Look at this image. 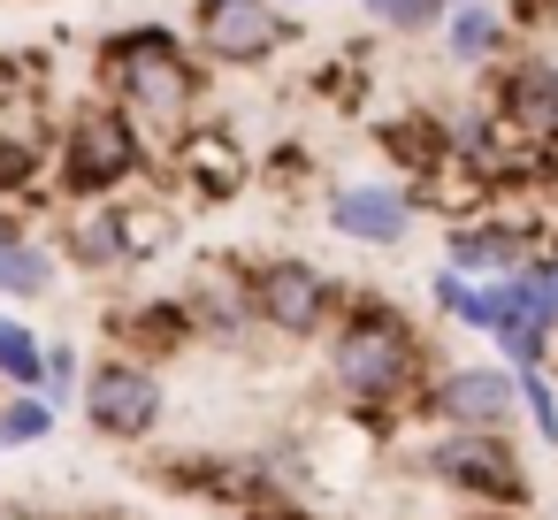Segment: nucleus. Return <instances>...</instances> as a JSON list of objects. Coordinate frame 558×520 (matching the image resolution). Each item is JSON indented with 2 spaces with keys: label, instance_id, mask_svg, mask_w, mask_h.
I'll return each instance as SVG.
<instances>
[{
  "label": "nucleus",
  "instance_id": "nucleus-29",
  "mask_svg": "<svg viewBox=\"0 0 558 520\" xmlns=\"http://www.w3.org/2000/svg\"><path fill=\"white\" fill-rule=\"evenodd\" d=\"M238 512H245V520H322V512L306 505V489H283V482H268V489L245 497Z\"/></svg>",
  "mask_w": 558,
  "mask_h": 520
},
{
  "label": "nucleus",
  "instance_id": "nucleus-13",
  "mask_svg": "<svg viewBox=\"0 0 558 520\" xmlns=\"http://www.w3.org/2000/svg\"><path fill=\"white\" fill-rule=\"evenodd\" d=\"M184 306H192V329H199L207 344H245V337H260L253 299H245V261H207V268L184 283Z\"/></svg>",
  "mask_w": 558,
  "mask_h": 520
},
{
  "label": "nucleus",
  "instance_id": "nucleus-20",
  "mask_svg": "<svg viewBox=\"0 0 558 520\" xmlns=\"http://www.w3.org/2000/svg\"><path fill=\"white\" fill-rule=\"evenodd\" d=\"M39 177H47V138L24 123V116H0V199L39 207Z\"/></svg>",
  "mask_w": 558,
  "mask_h": 520
},
{
  "label": "nucleus",
  "instance_id": "nucleus-12",
  "mask_svg": "<svg viewBox=\"0 0 558 520\" xmlns=\"http://www.w3.org/2000/svg\"><path fill=\"white\" fill-rule=\"evenodd\" d=\"M108 344L123 352V360H146V367H161V360H177L184 344H199V329H192V306H184V291H169V299H131V306H108Z\"/></svg>",
  "mask_w": 558,
  "mask_h": 520
},
{
  "label": "nucleus",
  "instance_id": "nucleus-8",
  "mask_svg": "<svg viewBox=\"0 0 558 520\" xmlns=\"http://www.w3.org/2000/svg\"><path fill=\"white\" fill-rule=\"evenodd\" d=\"M428 192L421 184H398V177H352L322 199V222L344 238V245H367V253H398L421 222Z\"/></svg>",
  "mask_w": 558,
  "mask_h": 520
},
{
  "label": "nucleus",
  "instance_id": "nucleus-27",
  "mask_svg": "<svg viewBox=\"0 0 558 520\" xmlns=\"http://www.w3.org/2000/svg\"><path fill=\"white\" fill-rule=\"evenodd\" d=\"M39 85H47V62L39 55H0V116H32Z\"/></svg>",
  "mask_w": 558,
  "mask_h": 520
},
{
  "label": "nucleus",
  "instance_id": "nucleus-24",
  "mask_svg": "<svg viewBox=\"0 0 558 520\" xmlns=\"http://www.w3.org/2000/svg\"><path fill=\"white\" fill-rule=\"evenodd\" d=\"M360 16L375 24V32H390V39H428V32H444V0H360Z\"/></svg>",
  "mask_w": 558,
  "mask_h": 520
},
{
  "label": "nucleus",
  "instance_id": "nucleus-1",
  "mask_svg": "<svg viewBox=\"0 0 558 520\" xmlns=\"http://www.w3.org/2000/svg\"><path fill=\"white\" fill-rule=\"evenodd\" d=\"M322 375H329V390H337L344 413L390 421V413H405V406L428 390L436 360H428V337L405 322L398 299H383V291H344V314L329 322V360H322Z\"/></svg>",
  "mask_w": 558,
  "mask_h": 520
},
{
  "label": "nucleus",
  "instance_id": "nucleus-14",
  "mask_svg": "<svg viewBox=\"0 0 558 520\" xmlns=\"http://www.w3.org/2000/svg\"><path fill=\"white\" fill-rule=\"evenodd\" d=\"M527 230H512V222H444V261L436 268H451V276H466V283H497V276H520L527 268Z\"/></svg>",
  "mask_w": 558,
  "mask_h": 520
},
{
  "label": "nucleus",
  "instance_id": "nucleus-18",
  "mask_svg": "<svg viewBox=\"0 0 558 520\" xmlns=\"http://www.w3.org/2000/svg\"><path fill=\"white\" fill-rule=\"evenodd\" d=\"M436 123H444V154H451V169H482V177L505 169V146H512V138H505V123L489 116V100H459V108H444Z\"/></svg>",
  "mask_w": 558,
  "mask_h": 520
},
{
  "label": "nucleus",
  "instance_id": "nucleus-16",
  "mask_svg": "<svg viewBox=\"0 0 558 520\" xmlns=\"http://www.w3.org/2000/svg\"><path fill=\"white\" fill-rule=\"evenodd\" d=\"M436 39H444V62H451V70H489V62L512 47V24H505L497 0H466V9L444 16Z\"/></svg>",
  "mask_w": 558,
  "mask_h": 520
},
{
  "label": "nucleus",
  "instance_id": "nucleus-7",
  "mask_svg": "<svg viewBox=\"0 0 558 520\" xmlns=\"http://www.w3.org/2000/svg\"><path fill=\"white\" fill-rule=\"evenodd\" d=\"M100 85H108V100H116L138 131H169V138L199 123V93H207V77H199L192 55H169V62H123V70H100Z\"/></svg>",
  "mask_w": 558,
  "mask_h": 520
},
{
  "label": "nucleus",
  "instance_id": "nucleus-15",
  "mask_svg": "<svg viewBox=\"0 0 558 520\" xmlns=\"http://www.w3.org/2000/svg\"><path fill=\"white\" fill-rule=\"evenodd\" d=\"M62 261L77 268V276H116V268H131V230H123V199H108V207H85L70 230H62Z\"/></svg>",
  "mask_w": 558,
  "mask_h": 520
},
{
  "label": "nucleus",
  "instance_id": "nucleus-11",
  "mask_svg": "<svg viewBox=\"0 0 558 520\" xmlns=\"http://www.w3.org/2000/svg\"><path fill=\"white\" fill-rule=\"evenodd\" d=\"M169 177H177L192 199L222 207V199H238V192L253 184V161H245V146H238L230 123H192V131L169 138Z\"/></svg>",
  "mask_w": 558,
  "mask_h": 520
},
{
  "label": "nucleus",
  "instance_id": "nucleus-25",
  "mask_svg": "<svg viewBox=\"0 0 558 520\" xmlns=\"http://www.w3.org/2000/svg\"><path fill=\"white\" fill-rule=\"evenodd\" d=\"M39 367H47V344L16 314H0V383H9V390H39Z\"/></svg>",
  "mask_w": 558,
  "mask_h": 520
},
{
  "label": "nucleus",
  "instance_id": "nucleus-30",
  "mask_svg": "<svg viewBox=\"0 0 558 520\" xmlns=\"http://www.w3.org/2000/svg\"><path fill=\"white\" fill-rule=\"evenodd\" d=\"M535 261H543V283H550V306H558V245H550V253H535Z\"/></svg>",
  "mask_w": 558,
  "mask_h": 520
},
{
  "label": "nucleus",
  "instance_id": "nucleus-23",
  "mask_svg": "<svg viewBox=\"0 0 558 520\" xmlns=\"http://www.w3.org/2000/svg\"><path fill=\"white\" fill-rule=\"evenodd\" d=\"M54 421H62V413H54L39 390H9V398H0V451H32V444H47Z\"/></svg>",
  "mask_w": 558,
  "mask_h": 520
},
{
  "label": "nucleus",
  "instance_id": "nucleus-9",
  "mask_svg": "<svg viewBox=\"0 0 558 520\" xmlns=\"http://www.w3.org/2000/svg\"><path fill=\"white\" fill-rule=\"evenodd\" d=\"M428 428H520V383L497 360H451L413 398Z\"/></svg>",
  "mask_w": 558,
  "mask_h": 520
},
{
  "label": "nucleus",
  "instance_id": "nucleus-17",
  "mask_svg": "<svg viewBox=\"0 0 558 520\" xmlns=\"http://www.w3.org/2000/svg\"><path fill=\"white\" fill-rule=\"evenodd\" d=\"M375 146L398 161V184H428V177L451 169L444 123H436V116H383V123H375Z\"/></svg>",
  "mask_w": 558,
  "mask_h": 520
},
{
  "label": "nucleus",
  "instance_id": "nucleus-28",
  "mask_svg": "<svg viewBox=\"0 0 558 520\" xmlns=\"http://www.w3.org/2000/svg\"><path fill=\"white\" fill-rule=\"evenodd\" d=\"M39 398H47L54 413H62L70 398H77V344H62V337L47 344V367H39Z\"/></svg>",
  "mask_w": 558,
  "mask_h": 520
},
{
  "label": "nucleus",
  "instance_id": "nucleus-3",
  "mask_svg": "<svg viewBox=\"0 0 558 520\" xmlns=\"http://www.w3.org/2000/svg\"><path fill=\"white\" fill-rule=\"evenodd\" d=\"M421 474L466 505H489V512H527L535 505V474H527V451L512 428H428L421 444Z\"/></svg>",
  "mask_w": 558,
  "mask_h": 520
},
{
  "label": "nucleus",
  "instance_id": "nucleus-32",
  "mask_svg": "<svg viewBox=\"0 0 558 520\" xmlns=\"http://www.w3.org/2000/svg\"><path fill=\"white\" fill-rule=\"evenodd\" d=\"M444 9H466V0H444Z\"/></svg>",
  "mask_w": 558,
  "mask_h": 520
},
{
  "label": "nucleus",
  "instance_id": "nucleus-21",
  "mask_svg": "<svg viewBox=\"0 0 558 520\" xmlns=\"http://www.w3.org/2000/svg\"><path fill=\"white\" fill-rule=\"evenodd\" d=\"M428 306H436V322H451V329H466V337H489V329H497L489 291H482V283H466V276H451V268H436V276H428Z\"/></svg>",
  "mask_w": 558,
  "mask_h": 520
},
{
  "label": "nucleus",
  "instance_id": "nucleus-22",
  "mask_svg": "<svg viewBox=\"0 0 558 520\" xmlns=\"http://www.w3.org/2000/svg\"><path fill=\"white\" fill-rule=\"evenodd\" d=\"M169 55H192L184 32H169V24H123V32L100 39V70H123V62H169Z\"/></svg>",
  "mask_w": 558,
  "mask_h": 520
},
{
  "label": "nucleus",
  "instance_id": "nucleus-2",
  "mask_svg": "<svg viewBox=\"0 0 558 520\" xmlns=\"http://www.w3.org/2000/svg\"><path fill=\"white\" fill-rule=\"evenodd\" d=\"M154 169V146L146 131L116 108V100H93L62 123V146H54V192L77 199V207H108L123 199L138 177Z\"/></svg>",
  "mask_w": 558,
  "mask_h": 520
},
{
  "label": "nucleus",
  "instance_id": "nucleus-6",
  "mask_svg": "<svg viewBox=\"0 0 558 520\" xmlns=\"http://www.w3.org/2000/svg\"><path fill=\"white\" fill-rule=\"evenodd\" d=\"M192 39L222 70H260L283 47H299V16L268 9V0H192Z\"/></svg>",
  "mask_w": 558,
  "mask_h": 520
},
{
  "label": "nucleus",
  "instance_id": "nucleus-4",
  "mask_svg": "<svg viewBox=\"0 0 558 520\" xmlns=\"http://www.w3.org/2000/svg\"><path fill=\"white\" fill-rule=\"evenodd\" d=\"M245 299H253V322L268 337H329V322L344 314V283L299 253H268V261H245Z\"/></svg>",
  "mask_w": 558,
  "mask_h": 520
},
{
  "label": "nucleus",
  "instance_id": "nucleus-26",
  "mask_svg": "<svg viewBox=\"0 0 558 520\" xmlns=\"http://www.w3.org/2000/svg\"><path fill=\"white\" fill-rule=\"evenodd\" d=\"M512 383H520V421L535 428V444L558 451V375L535 367V375H512Z\"/></svg>",
  "mask_w": 558,
  "mask_h": 520
},
{
  "label": "nucleus",
  "instance_id": "nucleus-5",
  "mask_svg": "<svg viewBox=\"0 0 558 520\" xmlns=\"http://www.w3.org/2000/svg\"><path fill=\"white\" fill-rule=\"evenodd\" d=\"M77 406H85V428L108 436V444H146L161 421H169V390L146 360H123L108 352L85 383H77Z\"/></svg>",
  "mask_w": 558,
  "mask_h": 520
},
{
  "label": "nucleus",
  "instance_id": "nucleus-31",
  "mask_svg": "<svg viewBox=\"0 0 558 520\" xmlns=\"http://www.w3.org/2000/svg\"><path fill=\"white\" fill-rule=\"evenodd\" d=\"M268 9H283V16H299V9H322V0H268Z\"/></svg>",
  "mask_w": 558,
  "mask_h": 520
},
{
  "label": "nucleus",
  "instance_id": "nucleus-19",
  "mask_svg": "<svg viewBox=\"0 0 558 520\" xmlns=\"http://www.w3.org/2000/svg\"><path fill=\"white\" fill-rule=\"evenodd\" d=\"M47 291H54L47 245H32L16 207H0V299H47Z\"/></svg>",
  "mask_w": 558,
  "mask_h": 520
},
{
  "label": "nucleus",
  "instance_id": "nucleus-10",
  "mask_svg": "<svg viewBox=\"0 0 558 520\" xmlns=\"http://www.w3.org/2000/svg\"><path fill=\"white\" fill-rule=\"evenodd\" d=\"M489 116L520 146H558V55H520L489 77Z\"/></svg>",
  "mask_w": 558,
  "mask_h": 520
}]
</instances>
